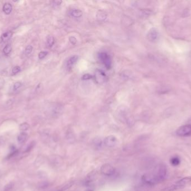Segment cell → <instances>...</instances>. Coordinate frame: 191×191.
<instances>
[{
	"instance_id": "1",
	"label": "cell",
	"mask_w": 191,
	"mask_h": 191,
	"mask_svg": "<svg viewBox=\"0 0 191 191\" xmlns=\"http://www.w3.org/2000/svg\"><path fill=\"white\" fill-rule=\"evenodd\" d=\"M167 174V169L165 165L160 164L158 166L156 170V173L154 175L156 177L158 182H161L163 181L166 176Z\"/></svg>"
},
{
	"instance_id": "2",
	"label": "cell",
	"mask_w": 191,
	"mask_h": 191,
	"mask_svg": "<svg viewBox=\"0 0 191 191\" xmlns=\"http://www.w3.org/2000/svg\"><path fill=\"white\" fill-rule=\"evenodd\" d=\"M98 58L107 69H110L112 66V60L107 53L105 52L99 53L98 54Z\"/></svg>"
},
{
	"instance_id": "3",
	"label": "cell",
	"mask_w": 191,
	"mask_h": 191,
	"mask_svg": "<svg viewBox=\"0 0 191 191\" xmlns=\"http://www.w3.org/2000/svg\"><path fill=\"white\" fill-rule=\"evenodd\" d=\"M176 134L180 137H187L191 135V124H186L178 128Z\"/></svg>"
},
{
	"instance_id": "4",
	"label": "cell",
	"mask_w": 191,
	"mask_h": 191,
	"mask_svg": "<svg viewBox=\"0 0 191 191\" xmlns=\"http://www.w3.org/2000/svg\"><path fill=\"white\" fill-rule=\"evenodd\" d=\"M116 170L115 168L110 164H105L101 166V172L102 174L107 177H111L114 175Z\"/></svg>"
},
{
	"instance_id": "5",
	"label": "cell",
	"mask_w": 191,
	"mask_h": 191,
	"mask_svg": "<svg viewBox=\"0 0 191 191\" xmlns=\"http://www.w3.org/2000/svg\"><path fill=\"white\" fill-rule=\"evenodd\" d=\"M142 181L144 183L149 186H154L155 184L158 183L154 174H150V173H147L143 175L142 177Z\"/></svg>"
},
{
	"instance_id": "6",
	"label": "cell",
	"mask_w": 191,
	"mask_h": 191,
	"mask_svg": "<svg viewBox=\"0 0 191 191\" xmlns=\"http://www.w3.org/2000/svg\"><path fill=\"white\" fill-rule=\"evenodd\" d=\"M95 79L97 83L103 84L108 80V77L103 71L97 70L95 72Z\"/></svg>"
},
{
	"instance_id": "7",
	"label": "cell",
	"mask_w": 191,
	"mask_h": 191,
	"mask_svg": "<svg viewBox=\"0 0 191 191\" xmlns=\"http://www.w3.org/2000/svg\"><path fill=\"white\" fill-rule=\"evenodd\" d=\"M118 140L116 137L114 135H109L104 139V144L108 147H113L116 146Z\"/></svg>"
},
{
	"instance_id": "8",
	"label": "cell",
	"mask_w": 191,
	"mask_h": 191,
	"mask_svg": "<svg viewBox=\"0 0 191 191\" xmlns=\"http://www.w3.org/2000/svg\"><path fill=\"white\" fill-rule=\"evenodd\" d=\"M159 32L157 29L152 28L149 31L147 34V38L148 40L152 42H156L159 38Z\"/></svg>"
},
{
	"instance_id": "9",
	"label": "cell",
	"mask_w": 191,
	"mask_h": 191,
	"mask_svg": "<svg viewBox=\"0 0 191 191\" xmlns=\"http://www.w3.org/2000/svg\"><path fill=\"white\" fill-rule=\"evenodd\" d=\"M92 146L95 149L99 150L101 149L103 145V141L99 137H96L92 140Z\"/></svg>"
},
{
	"instance_id": "10",
	"label": "cell",
	"mask_w": 191,
	"mask_h": 191,
	"mask_svg": "<svg viewBox=\"0 0 191 191\" xmlns=\"http://www.w3.org/2000/svg\"><path fill=\"white\" fill-rule=\"evenodd\" d=\"M78 59V57L76 55H73V56L70 57L68 59L67 62H66V67L68 68H71L73 66H74L76 62H77Z\"/></svg>"
},
{
	"instance_id": "11",
	"label": "cell",
	"mask_w": 191,
	"mask_h": 191,
	"mask_svg": "<svg viewBox=\"0 0 191 191\" xmlns=\"http://www.w3.org/2000/svg\"><path fill=\"white\" fill-rule=\"evenodd\" d=\"M13 35V33L12 32H6L1 35V39L3 42H6L9 41V40L11 38V37Z\"/></svg>"
},
{
	"instance_id": "12",
	"label": "cell",
	"mask_w": 191,
	"mask_h": 191,
	"mask_svg": "<svg viewBox=\"0 0 191 191\" xmlns=\"http://www.w3.org/2000/svg\"><path fill=\"white\" fill-rule=\"evenodd\" d=\"M28 139V134L25 132H22L17 136V141L19 143H25Z\"/></svg>"
},
{
	"instance_id": "13",
	"label": "cell",
	"mask_w": 191,
	"mask_h": 191,
	"mask_svg": "<svg viewBox=\"0 0 191 191\" xmlns=\"http://www.w3.org/2000/svg\"><path fill=\"white\" fill-rule=\"evenodd\" d=\"M191 182V177H188L184 178H182V179L180 180V181L176 182V183L178 184V185L182 186V187H184V186H185L186 184L190 183Z\"/></svg>"
},
{
	"instance_id": "14",
	"label": "cell",
	"mask_w": 191,
	"mask_h": 191,
	"mask_svg": "<svg viewBox=\"0 0 191 191\" xmlns=\"http://www.w3.org/2000/svg\"><path fill=\"white\" fill-rule=\"evenodd\" d=\"M12 10V6L10 3H6L3 6V11L6 15H9Z\"/></svg>"
},
{
	"instance_id": "15",
	"label": "cell",
	"mask_w": 191,
	"mask_h": 191,
	"mask_svg": "<svg viewBox=\"0 0 191 191\" xmlns=\"http://www.w3.org/2000/svg\"><path fill=\"white\" fill-rule=\"evenodd\" d=\"M107 15L103 11H99L97 14V18L99 21H105L107 18Z\"/></svg>"
},
{
	"instance_id": "16",
	"label": "cell",
	"mask_w": 191,
	"mask_h": 191,
	"mask_svg": "<svg viewBox=\"0 0 191 191\" xmlns=\"http://www.w3.org/2000/svg\"><path fill=\"white\" fill-rule=\"evenodd\" d=\"M182 188H183L182 186L178 185L177 183H175V184H173V185H171L170 186H169L168 187L165 188L163 191H174L179 190V189H181Z\"/></svg>"
},
{
	"instance_id": "17",
	"label": "cell",
	"mask_w": 191,
	"mask_h": 191,
	"mask_svg": "<svg viewBox=\"0 0 191 191\" xmlns=\"http://www.w3.org/2000/svg\"><path fill=\"white\" fill-rule=\"evenodd\" d=\"M170 163L173 166H178L181 163V160L178 156H174L170 159Z\"/></svg>"
},
{
	"instance_id": "18",
	"label": "cell",
	"mask_w": 191,
	"mask_h": 191,
	"mask_svg": "<svg viewBox=\"0 0 191 191\" xmlns=\"http://www.w3.org/2000/svg\"><path fill=\"white\" fill-rule=\"evenodd\" d=\"M70 14L73 17H75V18H79L82 16V11L78 9H75L72 11Z\"/></svg>"
},
{
	"instance_id": "19",
	"label": "cell",
	"mask_w": 191,
	"mask_h": 191,
	"mask_svg": "<svg viewBox=\"0 0 191 191\" xmlns=\"http://www.w3.org/2000/svg\"><path fill=\"white\" fill-rule=\"evenodd\" d=\"M55 40L54 37L52 35H49L47 37V39H46V43H47V46L49 47H52L53 46V44H54Z\"/></svg>"
},
{
	"instance_id": "20",
	"label": "cell",
	"mask_w": 191,
	"mask_h": 191,
	"mask_svg": "<svg viewBox=\"0 0 191 191\" xmlns=\"http://www.w3.org/2000/svg\"><path fill=\"white\" fill-rule=\"evenodd\" d=\"M29 127H30V126L28 123H23L20 125L19 128L21 131L24 132L29 129Z\"/></svg>"
},
{
	"instance_id": "21",
	"label": "cell",
	"mask_w": 191,
	"mask_h": 191,
	"mask_svg": "<svg viewBox=\"0 0 191 191\" xmlns=\"http://www.w3.org/2000/svg\"><path fill=\"white\" fill-rule=\"evenodd\" d=\"M11 50H12V47H11V46L10 44H7V45H6L5 47V48H3V52L4 54H5L6 55H7L10 54V53H11Z\"/></svg>"
},
{
	"instance_id": "22",
	"label": "cell",
	"mask_w": 191,
	"mask_h": 191,
	"mask_svg": "<svg viewBox=\"0 0 191 191\" xmlns=\"http://www.w3.org/2000/svg\"><path fill=\"white\" fill-rule=\"evenodd\" d=\"M20 71H21L20 67H19V66H15V67L13 68V69L12 70L11 75H16L17 74H18L19 72H20Z\"/></svg>"
},
{
	"instance_id": "23",
	"label": "cell",
	"mask_w": 191,
	"mask_h": 191,
	"mask_svg": "<svg viewBox=\"0 0 191 191\" xmlns=\"http://www.w3.org/2000/svg\"><path fill=\"white\" fill-rule=\"evenodd\" d=\"M32 49H33V47L31 45L27 46L26 47V48H25V54L27 55L30 54V53L32 52Z\"/></svg>"
},
{
	"instance_id": "24",
	"label": "cell",
	"mask_w": 191,
	"mask_h": 191,
	"mask_svg": "<svg viewBox=\"0 0 191 191\" xmlns=\"http://www.w3.org/2000/svg\"><path fill=\"white\" fill-rule=\"evenodd\" d=\"M48 52H46V51H42V52H40L39 53L38 57L39 59H43L44 58H45L46 55L48 54Z\"/></svg>"
},
{
	"instance_id": "25",
	"label": "cell",
	"mask_w": 191,
	"mask_h": 191,
	"mask_svg": "<svg viewBox=\"0 0 191 191\" xmlns=\"http://www.w3.org/2000/svg\"><path fill=\"white\" fill-rule=\"evenodd\" d=\"M92 78H93V76H92V75L89 74H87L84 75L83 76H82V79L83 80H90V79H92Z\"/></svg>"
},
{
	"instance_id": "26",
	"label": "cell",
	"mask_w": 191,
	"mask_h": 191,
	"mask_svg": "<svg viewBox=\"0 0 191 191\" xmlns=\"http://www.w3.org/2000/svg\"><path fill=\"white\" fill-rule=\"evenodd\" d=\"M69 42H70V43L73 44V45H74V44H76L77 42V39L75 38L74 37H73V36L70 37L69 38Z\"/></svg>"
},
{
	"instance_id": "27",
	"label": "cell",
	"mask_w": 191,
	"mask_h": 191,
	"mask_svg": "<svg viewBox=\"0 0 191 191\" xmlns=\"http://www.w3.org/2000/svg\"><path fill=\"white\" fill-rule=\"evenodd\" d=\"M34 145H35V144H34V143H30L29 144V145L28 146L27 148H26V149L25 150V152H26L30 151V150H32V148L33 147H34Z\"/></svg>"
},
{
	"instance_id": "28",
	"label": "cell",
	"mask_w": 191,
	"mask_h": 191,
	"mask_svg": "<svg viewBox=\"0 0 191 191\" xmlns=\"http://www.w3.org/2000/svg\"><path fill=\"white\" fill-rule=\"evenodd\" d=\"M21 86H22L21 83H20V82H16V83H15L14 85V90H16L17 89H19Z\"/></svg>"
},
{
	"instance_id": "29",
	"label": "cell",
	"mask_w": 191,
	"mask_h": 191,
	"mask_svg": "<svg viewBox=\"0 0 191 191\" xmlns=\"http://www.w3.org/2000/svg\"><path fill=\"white\" fill-rule=\"evenodd\" d=\"M12 188H13V184L12 183L8 184L7 186H6L5 187V191H11L12 190Z\"/></svg>"
},
{
	"instance_id": "30",
	"label": "cell",
	"mask_w": 191,
	"mask_h": 191,
	"mask_svg": "<svg viewBox=\"0 0 191 191\" xmlns=\"http://www.w3.org/2000/svg\"><path fill=\"white\" fill-rule=\"evenodd\" d=\"M62 2V1H54L53 2V5L55 6H59L61 5V3Z\"/></svg>"
},
{
	"instance_id": "31",
	"label": "cell",
	"mask_w": 191,
	"mask_h": 191,
	"mask_svg": "<svg viewBox=\"0 0 191 191\" xmlns=\"http://www.w3.org/2000/svg\"><path fill=\"white\" fill-rule=\"evenodd\" d=\"M85 191H93V190H91V189H88V190H86Z\"/></svg>"
}]
</instances>
